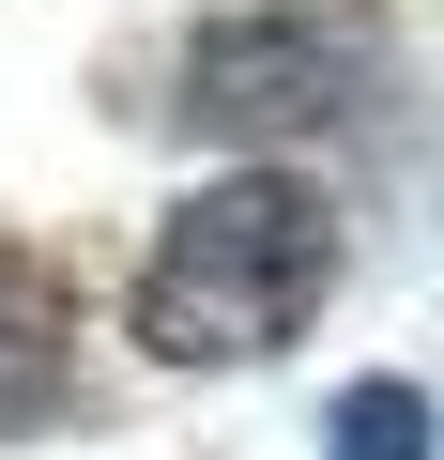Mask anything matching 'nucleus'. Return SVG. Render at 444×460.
I'll return each mask as SVG.
<instances>
[{
  "instance_id": "obj_3",
  "label": "nucleus",
  "mask_w": 444,
  "mask_h": 460,
  "mask_svg": "<svg viewBox=\"0 0 444 460\" xmlns=\"http://www.w3.org/2000/svg\"><path fill=\"white\" fill-rule=\"evenodd\" d=\"M62 414H77V307H62L47 261L0 246V445H31Z\"/></svg>"
},
{
  "instance_id": "obj_2",
  "label": "nucleus",
  "mask_w": 444,
  "mask_h": 460,
  "mask_svg": "<svg viewBox=\"0 0 444 460\" xmlns=\"http://www.w3.org/2000/svg\"><path fill=\"white\" fill-rule=\"evenodd\" d=\"M383 77V47L353 16H322V0H246V16H199L184 62H169V123L214 138L231 169H292V138L353 123Z\"/></svg>"
},
{
  "instance_id": "obj_1",
  "label": "nucleus",
  "mask_w": 444,
  "mask_h": 460,
  "mask_svg": "<svg viewBox=\"0 0 444 460\" xmlns=\"http://www.w3.org/2000/svg\"><path fill=\"white\" fill-rule=\"evenodd\" d=\"M337 261H353V215L322 169H199L138 246L123 338L153 368H276L322 338Z\"/></svg>"
},
{
  "instance_id": "obj_4",
  "label": "nucleus",
  "mask_w": 444,
  "mask_h": 460,
  "mask_svg": "<svg viewBox=\"0 0 444 460\" xmlns=\"http://www.w3.org/2000/svg\"><path fill=\"white\" fill-rule=\"evenodd\" d=\"M322 460H444V399L398 384V368H368V384L322 399Z\"/></svg>"
}]
</instances>
